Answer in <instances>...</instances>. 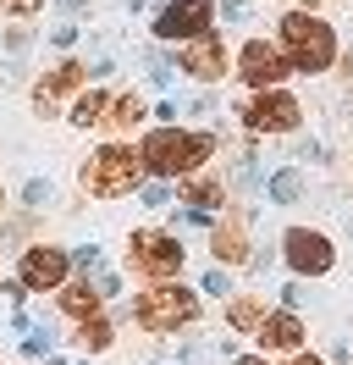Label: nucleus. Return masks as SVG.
<instances>
[{
  "instance_id": "obj_1",
  "label": "nucleus",
  "mask_w": 353,
  "mask_h": 365,
  "mask_svg": "<svg viewBox=\"0 0 353 365\" xmlns=\"http://www.w3.org/2000/svg\"><path fill=\"white\" fill-rule=\"evenodd\" d=\"M144 150H132V144H105V150H94V155L83 160V172H78V182H83L88 200H122V194H132L138 182H144Z\"/></svg>"
},
{
  "instance_id": "obj_2",
  "label": "nucleus",
  "mask_w": 353,
  "mask_h": 365,
  "mask_svg": "<svg viewBox=\"0 0 353 365\" xmlns=\"http://www.w3.org/2000/svg\"><path fill=\"white\" fill-rule=\"evenodd\" d=\"M144 166L149 178H188L199 172V160L216 155V133H188V128H154L144 144Z\"/></svg>"
},
{
  "instance_id": "obj_3",
  "label": "nucleus",
  "mask_w": 353,
  "mask_h": 365,
  "mask_svg": "<svg viewBox=\"0 0 353 365\" xmlns=\"http://www.w3.org/2000/svg\"><path fill=\"white\" fill-rule=\"evenodd\" d=\"M282 50L293 72H326L337 61V28L315 11H287L282 17Z\"/></svg>"
},
{
  "instance_id": "obj_4",
  "label": "nucleus",
  "mask_w": 353,
  "mask_h": 365,
  "mask_svg": "<svg viewBox=\"0 0 353 365\" xmlns=\"http://www.w3.org/2000/svg\"><path fill=\"white\" fill-rule=\"evenodd\" d=\"M132 321L144 332H176V327H194L199 321V294L182 282H154L132 299Z\"/></svg>"
},
{
  "instance_id": "obj_5",
  "label": "nucleus",
  "mask_w": 353,
  "mask_h": 365,
  "mask_svg": "<svg viewBox=\"0 0 353 365\" xmlns=\"http://www.w3.org/2000/svg\"><path fill=\"white\" fill-rule=\"evenodd\" d=\"M182 238L176 232H160V227H138L127 238V260H132V272H144L154 277V282H172L176 272H182Z\"/></svg>"
},
{
  "instance_id": "obj_6",
  "label": "nucleus",
  "mask_w": 353,
  "mask_h": 365,
  "mask_svg": "<svg viewBox=\"0 0 353 365\" xmlns=\"http://www.w3.org/2000/svg\"><path fill=\"white\" fill-rule=\"evenodd\" d=\"M298 116H304L298 94H287L282 83H276V89H254V100L243 106V128H248V133H293Z\"/></svg>"
},
{
  "instance_id": "obj_7",
  "label": "nucleus",
  "mask_w": 353,
  "mask_h": 365,
  "mask_svg": "<svg viewBox=\"0 0 353 365\" xmlns=\"http://www.w3.org/2000/svg\"><path fill=\"white\" fill-rule=\"evenodd\" d=\"M282 255H287V266H293L298 277H326L331 266H337L331 238H326V232H315V227H287L282 232Z\"/></svg>"
},
{
  "instance_id": "obj_8",
  "label": "nucleus",
  "mask_w": 353,
  "mask_h": 365,
  "mask_svg": "<svg viewBox=\"0 0 353 365\" xmlns=\"http://www.w3.org/2000/svg\"><path fill=\"white\" fill-rule=\"evenodd\" d=\"M216 28V0H172L160 17H154V39H199V34H210Z\"/></svg>"
},
{
  "instance_id": "obj_9",
  "label": "nucleus",
  "mask_w": 353,
  "mask_h": 365,
  "mask_svg": "<svg viewBox=\"0 0 353 365\" xmlns=\"http://www.w3.org/2000/svg\"><path fill=\"white\" fill-rule=\"evenodd\" d=\"M66 272H72V255L56 250V244L22 250V266H17V277L28 282V294H56V288H66Z\"/></svg>"
},
{
  "instance_id": "obj_10",
  "label": "nucleus",
  "mask_w": 353,
  "mask_h": 365,
  "mask_svg": "<svg viewBox=\"0 0 353 365\" xmlns=\"http://www.w3.org/2000/svg\"><path fill=\"white\" fill-rule=\"evenodd\" d=\"M287 72H293V61H287L282 45H265V39H248L238 56V78L248 83V89H276Z\"/></svg>"
},
{
  "instance_id": "obj_11",
  "label": "nucleus",
  "mask_w": 353,
  "mask_h": 365,
  "mask_svg": "<svg viewBox=\"0 0 353 365\" xmlns=\"http://www.w3.org/2000/svg\"><path fill=\"white\" fill-rule=\"evenodd\" d=\"M182 72L199 78V83H221L226 78V45H221L216 34H199V39H182Z\"/></svg>"
},
{
  "instance_id": "obj_12",
  "label": "nucleus",
  "mask_w": 353,
  "mask_h": 365,
  "mask_svg": "<svg viewBox=\"0 0 353 365\" xmlns=\"http://www.w3.org/2000/svg\"><path fill=\"white\" fill-rule=\"evenodd\" d=\"M304 321H298V310H276V316L260 321V332H254V343H260L265 354H298V343H304Z\"/></svg>"
},
{
  "instance_id": "obj_13",
  "label": "nucleus",
  "mask_w": 353,
  "mask_h": 365,
  "mask_svg": "<svg viewBox=\"0 0 353 365\" xmlns=\"http://www.w3.org/2000/svg\"><path fill=\"white\" fill-rule=\"evenodd\" d=\"M56 304H61L72 321H88V316H100V304H105V288L100 282H66V288H56Z\"/></svg>"
},
{
  "instance_id": "obj_14",
  "label": "nucleus",
  "mask_w": 353,
  "mask_h": 365,
  "mask_svg": "<svg viewBox=\"0 0 353 365\" xmlns=\"http://www.w3.org/2000/svg\"><path fill=\"white\" fill-rule=\"evenodd\" d=\"M176 200L194 210H210L226 200V188H221V178H199V172H188V178H176Z\"/></svg>"
},
{
  "instance_id": "obj_15",
  "label": "nucleus",
  "mask_w": 353,
  "mask_h": 365,
  "mask_svg": "<svg viewBox=\"0 0 353 365\" xmlns=\"http://www.w3.org/2000/svg\"><path fill=\"white\" fill-rule=\"evenodd\" d=\"M210 250H216V266H243V260H254V255H248V238H243V222L216 227L210 232Z\"/></svg>"
},
{
  "instance_id": "obj_16",
  "label": "nucleus",
  "mask_w": 353,
  "mask_h": 365,
  "mask_svg": "<svg viewBox=\"0 0 353 365\" xmlns=\"http://www.w3.org/2000/svg\"><path fill=\"white\" fill-rule=\"evenodd\" d=\"M105 116H110V94L105 89H83L78 94V106H72V122H78V128H100Z\"/></svg>"
},
{
  "instance_id": "obj_17",
  "label": "nucleus",
  "mask_w": 353,
  "mask_h": 365,
  "mask_svg": "<svg viewBox=\"0 0 353 365\" xmlns=\"http://www.w3.org/2000/svg\"><path fill=\"white\" fill-rule=\"evenodd\" d=\"M265 316H270V310H265V299H254V294H243V299H232V304H226V321H232L238 332H260Z\"/></svg>"
},
{
  "instance_id": "obj_18",
  "label": "nucleus",
  "mask_w": 353,
  "mask_h": 365,
  "mask_svg": "<svg viewBox=\"0 0 353 365\" xmlns=\"http://www.w3.org/2000/svg\"><path fill=\"white\" fill-rule=\"evenodd\" d=\"M78 349H83V354H105L110 349V321H100V316H88V321H78Z\"/></svg>"
},
{
  "instance_id": "obj_19",
  "label": "nucleus",
  "mask_w": 353,
  "mask_h": 365,
  "mask_svg": "<svg viewBox=\"0 0 353 365\" xmlns=\"http://www.w3.org/2000/svg\"><path fill=\"white\" fill-rule=\"evenodd\" d=\"M270 200H276V205H298V200H304V172H293V166L276 172V178H270Z\"/></svg>"
},
{
  "instance_id": "obj_20",
  "label": "nucleus",
  "mask_w": 353,
  "mask_h": 365,
  "mask_svg": "<svg viewBox=\"0 0 353 365\" xmlns=\"http://www.w3.org/2000/svg\"><path fill=\"white\" fill-rule=\"evenodd\" d=\"M110 128H138L144 122V100L138 94H122V100H110V116H105Z\"/></svg>"
},
{
  "instance_id": "obj_21",
  "label": "nucleus",
  "mask_w": 353,
  "mask_h": 365,
  "mask_svg": "<svg viewBox=\"0 0 353 365\" xmlns=\"http://www.w3.org/2000/svg\"><path fill=\"white\" fill-rule=\"evenodd\" d=\"M83 78H88V67H83V61H61V67L44 78V89H50V94H66V89H78Z\"/></svg>"
},
{
  "instance_id": "obj_22",
  "label": "nucleus",
  "mask_w": 353,
  "mask_h": 365,
  "mask_svg": "<svg viewBox=\"0 0 353 365\" xmlns=\"http://www.w3.org/2000/svg\"><path fill=\"white\" fill-rule=\"evenodd\" d=\"M39 6H44V0H0V11H6V17H33Z\"/></svg>"
},
{
  "instance_id": "obj_23",
  "label": "nucleus",
  "mask_w": 353,
  "mask_h": 365,
  "mask_svg": "<svg viewBox=\"0 0 353 365\" xmlns=\"http://www.w3.org/2000/svg\"><path fill=\"white\" fill-rule=\"evenodd\" d=\"M204 294H232V282H226V272H221V266H210V277H204Z\"/></svg>"
},
{
  "instance_id": "obj_24",
  "label": "nucleus",
  "mask_w": 353,
  "mask_h": 365,
  "mask_svg": "<svg viewBox=\"0 0 353 365\" xmlns=\"http://www.w3.org/2000/svg\"><path fill=\"white\" fill-rule=\"evenodd\" d=\"M28 205H50V182H28Z\"/></svg>"
},
{
  "instance_id": "obj_25",
  "label": "nucleus",
  "mask_w": 353,
  "mask_h": 365,
  "mask_svg": "<svg viewBox=\"0 0 353 365\" xmlns=\"http://www.w3.org/2000/svg\"><path fill=\"white\" fill-rule=\"evenodd\" d=\"M78 266H83V272H100V250H94V244H88V250H78Z\"/></svg>"
},
{
  "instance_id": "obj_26",
  "label": "nucleus",
  "mask_w": 353,
  "mask_h": 365,
  "mask_svg": "<svg viewBox=\"0 0 353 365\" xmlns=\"http://www.w3.org/2000/svg\"><path fill=\"white\" fill-rule=\"evenodd\" d=\"M282 299H287V310H298V304H304V288H298V282H287Z\"/></svg>"
},
{
  "instance_id": "obj_27",
  "label": "nucleus",
  "mask_w": 353,
  "mask_h": 365,
  "mask_svg": "<svg viewBox=\"0 0 353 365\" xmlns=\"http://www.w3.org/2000/svg\"><path fill=\"white\" fill-rule=\"evenodd\" d=\"M232 365H270V360H265V349H260V354H232Z\"/></svg>"
},
{
  "instance_id": "obj_28",
  "label": "nucleus",
  "mask_w": 353,
  "mask_h": 365,
  "mask_svg": "<svg viewBox=\"0 0 353 365\" xmlns=\"http://www.w3.org/2000/svg\"><path fill=\"white\" fill-rule=\"evenodd\" d=\"M293 365H326V360H320V354H298Z\"/></svg>"
},
{
  "instance_id": "obj_29",
  "label": "nucleus",
  "mask_w": 353,
  "mask_h": 365,
  "mask_svg": "<svg viewBox=\"0 0 353 365\" xmlns=\"http://www.w3.org/2000/svg\"><path fill=\"white\" fill-rule=\"evenodd\" d=\"M342 72H348V78H353V50H348V56H342Z\"/></svg>"
},
{
  "instance_id": "obj_30",
  "label": "nucleus",
  "mask_w": 353,
  "mask_h": 365,
  "mask_svg": "<svg viewBox=\"0 0 353 365\" xmlns=\"http://www.w3.org/2000/svg\"><path fill=\"white\" fill-rule=\"evenodd\" d=\"M66 11H83V0H66Z\"/></svg>"
},
{
  "instance_id": "obj_31",
  "label": "nucleus",
  "mask_w": 353,
  "mask_h": 365,
  "mask_svg": "<svg viewBox=\"0 0 353 365\" xmlns=\"http://www.w3.org/2000/svg\"><path fill=\"white\" fill-rule=\"evenodd\" d=\"M0 210H6V188H0Z\"/></svg>"
}]
</instances>
